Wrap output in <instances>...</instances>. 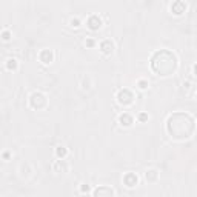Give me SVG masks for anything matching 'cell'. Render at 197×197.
<instances>
[{
	"instance_id": "cell-1",
	"label": "cell",
	"mask_w": 197,
	"mask_h": 197,
	"mask_svg": "<svg viewBox=\"0 0 197 197\" xmlns=\"http://www.w3.org/2000/svg\"><path fill=\"white\" fill-rule=\"evenodd\" d=\"M132 99H134V96H132V92L129 91V89H120L117 94V100L119 103H122V105H129V103H132Z\"/></svg>"
},
{
	"instance_id": "cell-2",
	"label": "cell",
	"mask_w": 197,
	"mask_h": 197,
	"mask_svg": "<svg viewBox=\"0 0 197 197\" xmlns=\"http://www.w3.org/2000/svg\"><path fill=\"white\" fill-rule=\"evenodd\" d=\"M94 197H114V191L108 186H100L94 191Z\"/></svg>"
},
{
	"instance_id": "cell-3",
	"label": "cell",
	"mask_w": 197,
	"mask_h": 197,
	"mask_svg": "<svg viewBox=\"0 0 197 197\" xmlns=\"http://www.w3.org/2000/svg\"><path fill=\"white\" fill-rule=\"evenodd\" d=\"M132 122H134V117H132L129 113H123V114L119 116V123H120L122 126H131Z\"/></svg>"
},
{
	"instance_id": "cell-4",
	"label": "cell",
	"mask_w": 197,
	"mask_h": 197,
	"mask_svg": "<svg viewBox=\"0 0 197 197\" xmlns=\"http://www.w3.org/2000/svg\"><path fill=\"white\" fill-rule=\"evenodd\" d=\"M100 51H102L103 54H111V52L114 51V43L108 39L100 42Z\"/></svg>"
},
{
	"instance_id": "cell-5",
	"label": "cell",
	"mask_w": 197,
	"mask_h": 197,
	"mask_svg": "<svg viewBox=\"0 0 197 197\" xmlns=\"http://www.w3.org/2000/svg\"><path fill=\"white\" fill-rule=\"evenodd\" d=\"M123 182H125V185H126V186L132 188V186H136V185H137V176H136V174H132V172H128V174L123 177Z\"/></svg>"
},
{
	"instance_id": "cell-6",
	"label": "cell",
	"mask_w": 197,
	"mask_h": 197,
	"mask_svg": "<svg viewBox=\"0 0 197 197\" xmlns=\"http://www.w3.org/2000/svg\"><path fill=\"white\" fill-rule=\"evenodd\" d=\"M88 25H89L91 29H97V28H100L102 22H100V19H99L97 16H91V17L88 19Z\"/></svg>"
},
{
	"instance_id": "cell-7",
	"label": "cell",
	"mask_w": 197,
	"mask_h": 197,
	"mask_svg": "<svg viewBox=\"0 0 197 197\" xmlns=\"http://www.w3.org/2000/svg\"><path fill=\"white\" fill-rule=\"evenodd\" d=\"M40 60H42L43 63H51V62H52V52L48 51V49L42 51V52H40Z\"/></svg>"
},
{
	"instance_id": "cell-8",
	"label": "cell",
	"mask_w": 197,
	"mask_h": 197,
	"mask_svg": "<svg viewBox=\"0 0 197 197\" xmlns=\"http://www.w3.org/2000/svg\"><path fill=\"white\" fill-rule=\"evenodd\" d=\"M157 177H159L157 169H148V171H146V180L154 182V180H157Z\"/></svg>"
},
{
	"instance_id": "cell-9",
	"label": "cell",
	"mask_w": 197,
	"mask_h": 197,
	"mask_svg": "<svg viewBox=\"0 0 197 197\" xmlns=\"http://www.w3.org/2000/svg\"><path fill=\"white\" fill-rule=\"evenodd\" d=\"M66 148L65 146H57V150H56V154H57V157L59 159H63L65 156H66Z\"/></svg>"
},
{
	"instance_id": "cell-10",
	"label": "cell",
	"mask_w": 197,
	"mask_h": 197,
	"mask_svg": "<svg viewBox=\"0 0 197 197\" xmlns=\"http://www.w3.org/2000/svg\"><path fill=\"white\" fill-rule=\"evenodd\" d=\"M6 66H8V69H16L17 68V60L16 59H8Z\"/></svg>"
},
{
	"instance_id": "cell-11",
	"label": "cell",
	"mask_w": 197,
	"mask_h": 197,
	"mask_svg": "<svg viewBox=\"0 0 197 197\" xmlns=\"http://www.w3.org/2000/svg\"><path fill=\"white\" fill-rule=\"evenodd\" d=\"M139 86H140L142 89H145V88L148 86V82H145V80H139Z\"/></svg>"
},
{
	"instance_id": "cell-12",
	"label": "cell",
	"mask_w": 197,
	"mask_h": 197,
	"mask_svg": "<svg viewBox=\"0 0 197 197\" xmlns=\"http://www.w3.org/2000/svg\"><path fill=\"white\" fill-rule=\"evenodd\" d=\"M79 19H73V20H71V25H73V26H79Z\"/></svg>"
},
{
	"instance_id": "cell-13",
	"label": "cell",
	"mask_w": 197,
	"mask_h": 197,
	"mask_svg": "<svg viewBox=\"0 0 197 197\" xmlns=\"http://www.w3.org/2000/svg\"><path fill=\"white\" fill-rule=\"evenodd\" d=\"M2 36H3V40H9V33H8V31H5Z\"/></svg>"
},
{
	"instance_id": "cell-14",
	"label": "cell",
	"mask_w": 197,
	"mask_h": 197,
	"mask_svg": "<svg viewBox=\"0 0 197 197\" xmlns=\"http://www.w3.org/2000/svg\"><path fill=\"white\" fill-rule=\"evenodd\" d=\"M139 119H140V120H146V119H148V116H146V114H140V116H139Z\"/></svg>"
},
{
	"instance_id": "cell-15",
	"label": "cell",
	"mask_w": 197,
	"mask_h": 197,
	"mask_svg": "<svg viewBox=\"0 0 197 197\" xmlns=\"http://www.w3.org/2000/svg\"><path fill=\"white\" fill-rule=\"evenodd\" d=\"M94 45V40H88V46H92Z\"/></svg>"
}]
</instances>
